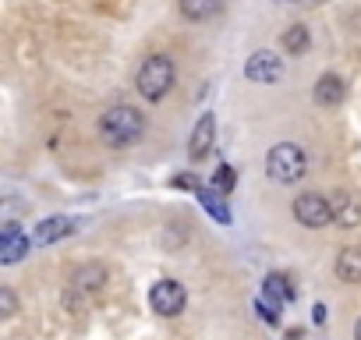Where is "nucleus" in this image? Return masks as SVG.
Here are the masks:
<instances>
[{
  "label": "nucleus",
  "instance_id": "obj_15",
  "mask_svg": "<svg viewBox=\"0 0 361 340\" xmlns=\"http://www.w3.org/2000/svg\"><path fill=\"white\" fill-rule=\"evenodd\" d=\"M262 294L273 301V305H287L290 298H294V291H290V284H287V277H280V273H269L266 277V284H262Z\"/></svg>",
  "mask_w": 361,
  "mask_h": 340
},
{
  "label": "nucleus",
  "instance_id": "obj_7",
  "mask_svg": "<svg viewBox=\"0 0 361 340\" xmlns=\"http://www.w3.org/2000/svg\"><path fill=\"white\" fill-rule=\"evenodd\" d=\"M213 138H216V117L213 114H202L199 117V124H195V131H192V142H188V156L199 163V159H206L209 152H213Z\"/></svg>",
  "mask_w": 361,
  "mask_h": 340
},
{
  "label": "nucleus",
  "instance_id": "obj_19",
  "mask_svg": "<svg viewBox=\"0 0 361 340\" xmlns=\"http://www.w3.org/2000/svg\"><path fill=\"white\" fill-rule=\"evenodd\" d=\"M0 312H4L8 319H11V315H18V298H15V291H11V287L0 291Z\"/></svg>",
  "mask_w": 361,
  "mask_h": 340
},
{
  "label": "nucleus",
  "instance_id": "obj_22",
  "mask_svg": "<svg viewBox=\"0 0 361 340\" xmlns=\"http://www.w3.org/2000/svg\"><path fill=\"white\" fill-rule=\"evenodd\" d=\"M276 4H301V0H276Z\"/></svg>",
  "mask_w": 361,
  "mask_h": 340
},
{
  "label": "nucleus",
  "instance_id": "obj_8",
  "mask_svg": "<svg viewBox=\"0 0 361 340\" xmlns=\"http://www.w3.org/2000/svg\"><path fill=\"white\" fill-rule=\"evenodd\" d=\"M329 202H333V220H336L343 231L361 227V199H357V195H350V192H336Z\"/></svg>",
  "mask_w": 361,
  "mask_h": 340
},
{
  "label": "nucleus",
  "instance_id": "obj_12",
  "mask_svg": "<svg viewBox=\"0 0 361 340\" xmlns=\"http://www.w3.org/2000/svg\"><path fill=\"white\" fill-rule=\"evenodd\" d=\"M336 277L343 284H361V248L350 245L336 255Z\"/></svg>",
  "mask_w": 361,
  "mask_h": 340
},
{
  "label": "nucleus",
  "instance_id": "obj_18",
  "mask_svg": "<svg viewBox=\"0 0 361 340\" xmlns=\"http://www.w3.org/2000/svg\"><path fill=\"white\" fill-rule=\"evenodd\" d=\"M234 185H238V170L231 166V163H224L216 174H213V188L216 192H224V195H231L234 192Z\"/></svg>",
  "mask_w": 361,
  "mask_h": 340
},
{
  "label": "nucleus",
  "instance_id": "obj_13",
  "mask_svg": "<svg viewBox=\"0 0 361 340\" xmlns=\"http://www.w3.org/2000/svg\"><path fill=\"white\" fill-rule=\"evenodd\" d=\"M29 248H32V241H29L25 234L0 238V262H4V266H15V262H22V259L29 255Z\"/></svg>",
  "mask_w": 361,
  "mask_h": 340
},
{
  "label": "nucleus",
  "instance_id": "obj_2",
  "mask_svg": "<svg viewBox=\"0 0 361 340\" xmlns=\"http://www.w3.org/2000/svg\"><path fill=\"white\" fill-rule=\"evenodd\" d=\"M173 82H177V68H173V61H170L166 54L145 57L142 68H138V75H135V89H138L142 99H149V103L166 99L170 89H173Z\"/></svg>",
  "mask_w": 361,
  "mask_h": 340
},
{
  "label": "nucleus",
  "instance_id": "obj_1",
  "mask_svg": "<svg viewBox=\"0 0 361 340\" xmlns=\"http://www.w3.org/2000/svg\"><path fill=\"white\" fill-rule=\"evenodd\" d=\"M96 128H99V138H103L110 149H128V145L142 142V135H145V117H142L135 107L117 103V107H110V110L99 117Z\"/></svg>",
  "mask_w": 361,
  "mask_h": 340
},
{
  "label": "nucleus",
  "instance_id": "obj_3",
  "mask_svg": "<svg viewBox=\"0 0 361 340\" xmlns=\"http://www.w3.org/2000/svg\"><path fill=\"white\" fill-rule=\"evenodd\" d=\"M266 174H269V181H276V185H298V181L308 174V159H305L301 145H294V142L273 145V149L266 152Z\"/></svg>",
  "mask_w": 361,
  "mask_h": 340
},
{
  "label": "nucleus",
  "instance_id": "obj_6",
  "mask_svg": "<svg viewBox=\"0 0 361 340\" xmlns=\"http://www.w3.org/2000/svg\"><path fill=\"white\" fill-rule=\"evenodd\" d=\"M245 78L255 82V85H273V82L283 78V61L273 50H255L245 61Z\"/></svg>",
  "mask_w": 361,
  "mask_h": 340
},
{
  "label": "nucleus",
  "instance_id": "obj_9",
  "mask_svg": "<svg viewBox=\"0 0 361 340\" xmlns=\"http://www.w3.org/2000/svg\"><path fill=\"white\" fill-rule=\"evenodd\" d=\"M71 231H75V220L71 217H50V220H43L32 231V245H54V241L68 238Z\"/></svg>",
  "mask_w": 361,
  "mask_h": 340
},
{
  "label": "nucleus",
  "instance_id": "obj_10",
  "mask_svg": "<svg viewBox=\"0 0 361 340\" xmlns=\"http://www.w3.org/2000/svg\"><path fill=\"white\" fill-rule=\"evenodd\" d=\"M103 284H106V266H99V262H89V266L75 269V277H71V287L78 294H96Z\"/></svg>",
  "mask_w": 361,
  "mask_h": 340
},
{
  "label": "nucleus",
  "instance_id": "obj_20",
  "mask_svg": "<svg viewBox=\"0 0 361 340\" xmlns=\"http://www.w3.org/2000/svg\"><path fill=\"white\" fill-rule=\"evenodd\" d=\"M276 308H280V305H273V301H269L266 294H262V298L255 301V312H259V315H262L266 322H276V319H280V315H276Z\"/></svg>",
  "mask_w": 361,
  "mask_h": 340
},
{
  "label": "nucleus",
  "instance_id": "obj_14",
  "mask_svg": "<svg viewBox=\"0 0 361 340\" xmlns=\"http://www.w3.org/2000/svg\"><path fill=\"white\" fill-rule=\"evenodd\" d=\"M177 4H180V15L188 22H206L224 8V0H177Z\"/></svg>",
  "mask_w": 361,
  "mask_h": 340
},
{
  "label": "nucleus",
  "instance_id": "obj_17",
  "mask_svg": "<svg viewBox=\"0 0 361 340\" xmlns=\"http://www.w3.org/2000/svg\"><path fill=\"white\" fill-rule=\"evenodd\" d=\"M199 202H202L220 224H231V210H227V202H224V192H216V188H199Z\"/></svg>",
  "mask_w": 361,
  "mask_h": 340
},
{
  "label": "nucleus",
  "instance_id": "obj_21",
  "mask_svg": "<svg viewBox=\"0 0 361 340\" xmlns=\"http://www.w3.org/2000/svg\"><path fill=\"white\" fill-rule=\"evenodd\" d=\"M354 340H361V319H357V326H354Z\"/></svg>",
  "mask_w": 361,
  "mask_h": 340
},
{
  "label": "nucleus",
  "instance_id": "obj_5",
  "mask_svg": "<svg viewBox=\"0 0 361 340\" xmlns=\"http://www.w3.org/2000/svg\"><path fill=\"white\" fill-rule=\"evenodd\" d=\"M149 305H152L156 315H166V319L180 315L185 305H188V291H185V284H177V280H159L149 291Z\"/></svg>",
  "mask_w": 361,
  "mask_h": 340
},
{
  "label": "nucleus",
  "instance_id": "obj_11",
  "mask_svg": "<svg viewBox=\"0 0 361 340\" xmlns=\"http://www.w3.org/2000/svg\"><path fill=\"white\" fill-rule=\"evenodd\" d=\"M343 96H347V85H343L340 75H322V78L315 82V103H322V107H336Z\"/></svg>",
  "mask_w": 361,
  "mask_h": 340
},
{
  "label": "nucleus",
  "instance_id": "obj_4",
  "mask_svg": "<svg viewBox=\"0 0 361 340\" xmlns=\"http://www.w3.org/2000/svg\"><path fill=\"white\" fill-rule=\"evenodd\" d=\"M294 220L308 231H319V227H329L333 224V202L319 192H301L294 199Z\"/></svg>",
  "mask_w": 361,
  "mask_h": 340
},
{
  "label": "nucleus",
  "instance_id": "obj_16",
  "mask_svg": "<svg viewBox=\"0 0 361 340\" xmlns=\"http://www.w3.org/2000/svg\"><path fill=\"white\" fill-rule=\"evenodd\" d=\"M308 47H312V29H308V25H290V29L283 32V50H287L290 57L305 54Z\"/></svg>",
  "mask_w": 361,
  "mask_h": 340
}]
</instances>
